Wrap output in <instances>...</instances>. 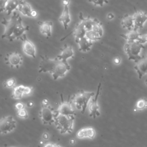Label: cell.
<instances>
[{"label":"cell","instance_id":"cell-20","mask_svg":"<svg viewBox=\"0 0 147 147\" xmlns=\"http://www.w3.org/2000/svg\"><path fill=\"white\" fill-rule=\"evenodd\" d=\"M72 34L75 39V41L85 37L86 30H85L82 23L79 21L77 23L72 30Z\"/></svg>","mask_w":147,"mask_h":147},{"label":"cell","instance_id":"cell-23","mask_svg":"<svg viewBox=\"0 0 147 147\" xmlns=\"http://www.w3.org/2000/svg\"><path fill=\"white\" fill-rule=\"evenodd\" d=\"M141 34L140 32L135 29L128 31L125 34H121V36L126 41V42H132L137 41L139 37Z\"/></svg>","mask_w":147,"mask_h":147},{"label":"cell","instance_id":"cell-5","mask_svg":"<svg viewBox=\"0 0 147 147\" xmlns=\"http://www.w3.org/2000/svg\"><path fill=\"white\" fill-rule=\"evenodd\" d=\"M56 114V110H55L50 105L47 106H41L39 112V117L44 125H51L54 123Z\"/></svg>","mask_w":147,"mask_h":147},{"label":"cell","instance_id":"cell-40","mask_svg":"<svg viewBox=\"0 0 147 147\" xmlns=\"http://www.w3.org/2000/svg\"><path fill=\"white\" fill-rule=\"evenodd\" d=\"M26 106L28 107H32L34 106V102L32 100H29L26 103Z\"/></svg>","mask_w":147,"mask_h":147},{"label":"cell","instance_id":"cell-3","mask_svg":"<svg viewBox=\"0 0 147 147\" xmlns=\"http://www.w3.org/2000/svg\"><path fill=\"white\" fill-rule=\"evenodd\" d=\"M75 117L56 114L54 124L59 131L62 134H69L73 131Z\"/></svg>","mask_w":147,"mask_h":147},{"label":"cell","instance_id":"cell-35","mask_svg":"<svg viewBox=\"0 0 147 147\" xmlns=\"http://www.w3.org/2000/svg\"><path fill=\"white\" fill-rule=\"evenodd\" d=\"M43 147H62V146L57 144H56V143L48 142V143L45 144L43 145Z\"/></svg>","mask_w":147,"mask_h":147},{"label":"cell","instance_id":"cell-22","mask_svg":"<svg viewBox=\"0 0 147 147\" xmlns=\"http://www.w3.org/2000/svg\"><path fill=\"white\" fill-rule=\"evenodd\" d=\"M121 25L123 29L128 31L134 29V24L132 15H125L121 20Z\"/></svg>","mask_w":147,"mask_h":147},{"label":"cell","instance_id":"cell-27","mask_svg":"<svg viewBox=\"0 0 147 147\" xmlns=\"http://www.w3.org/2000/svg\"><path fill=\"white\" fill-rule=\"evenodd\" d=\"M85 37L92 42L99 40L102 38V37H100L97 33H96L92 30L87 32Z\"/></svg>","mask_w":147,"mask_h":147},{"label":"cell","instance_id":"cell-33","mask_svg":"<svg viewBox=\"0 0 147 147\" xmlns=\"http://www.w3.org/2000/svg\"><path fill=\"white\" fill-rule=\"evenodd\" d=\"M7 1L0 0V13L5 11V7Z\"/></svg>","mask_w":147,"mask_h":147},{"label":"cell","instance_id":"cell-34","mask_svg":"<svg viewBox=\"0 0 147 147\" xmlns=\"http://www.w3.org/2000/svg\"><path fill=\"white\" fill-rule=\"evenodd\" d=\"M25 105L22 102H18L15 105V108L17 111L25 109Z\"/></svg>","mask_w":147,"mask_h":147},{"label":"cell","instance_id":"cell-42","mask_svg":"<svg viewBox=\"0 0 147 147\" xmlns=\"http://www.w3.org/2000/svg\"><path fill=\"white\" fill-rule=\"evenodd\" d=\"M69 143H70L71 144H72V145H74V144H75V140L74 139H71V140H70Z\"/></svg>","mask_w":147,"mask_h":147},{"label":"cell","instance_id":"cell-7","mask_svg":"<svg viewBox=\"0 0 147 147\" xmlns=\"http://www.w3.org/2000/svg\"><path fill=\"white\" fill-rule=\"evenodd\" d=\"M17 126V122L13 116H4L0 119V135L6 134L13 131Z\"/></svg>","mask_w":147,"mask_h":147},{"label":"cell","instance_id":"cell-6","mask_svg":"<svg viewBox=\"0 0 147 147\" xmlns=\"http://www.w3.org/2000/svg\"><path fill=\"white\" fill-rule=\"evenodd\" d=\"M57 59L55 57L53 59L48 57L47 55L41 56V60L38 66V73H51L53 72Z\"/></svg>","mask_w":147,"mask_h":147},{"label":"cell","instance_id":"cell-28","mask_svg":"<svg viewBox=\"0 0 147 147\" xmlns=\"http://www.w3.org/2000/svg\"><path fill=\"white\" fill-rule=\"evenodd\" d=\"M16 83V80L14 78H10L3 82V86L7 88H14Z\"/></svg>","mask_w":147,"mask_h":147},{"label":"cell","instance_id":"cell-38","mask_svg":"<svg viewBox=\"0 0 147 147\" xmlns=\"http://www.w3.org/2000/svg\"><path fill=\"white\" fill-rule=\"evenodd\" d=\"M114 15L113 13H109L107 14V18L109 20H113L114 18Z\"/></svg>","mask_w":147,"mask_h":147},{"label":"cell","instance_id":"cell-11","mask_svg":"<svg viewBox=\"0 0 147 147\" xmlns=\"http://www.w3.org/2000/svg\"><path fill=\"white\" fill-rule=\"evenodd\" d=\"M72 104V103L71 100H64L61 96V101L56 110L57 113L66 116L75 117L76 113Z\"/></svg>","mask_w":147,"mask_h":147},{"label":"cell","instance_id":"cell-8","mask_svg":"<svg viewBox=\"0 0 147 147\" xmlns=\"http://www.w3.org/2000/svg\"><path fill=\"white\" fill-rule=\"evenodd\" d=\"M70 69L71 66L68 62L58 60L53 72L51 73L52 77L54 80H57L59 78H63Z\"/></svg>","mask_w":147,"mask_h":147},{"label":"cell","instance_id":"cell-26","mask_svg":"<svg viewBox=\"0 0 147 147\" xmlns=\"http://www.w3.org/2000/svg\"><path fill=\"white\" fill-rule=\"evenodd\" d=\"M146 109H147V99L145 98H141L137 100L134 111H142Z\"/></svg>","mask_w":147,"mask_h":147},{"label":"cell","instance_id":"cell-16","mask_svg":"<svg viewBox=\"0 0 147 147\" xmlns=\"http://www.w3.org/2000/svg\"><path fill=\"white\" fill-rule=\"evenodd\" d=\"M22 48L25 54L33 58L36 57V51L35 45L28 38L22 41Z\"/></svg>","mask_w":147,"mask_h":147},{"label":"cell","instance_id":"cell-9","mask_svg":"<svg viewBox=\"0 0 147 147\" xmlns=\"http://www.w3.org/2000/svg\"><path fill=\"white\" fill-rule=\"evenodd\" d=\"M100 88H101V83H99L98 86L97 91L96 95L91 99L88 105V111H89V116L93 118H96V117H99L100 114L99 106L98 103V100L99 98V95L100 92Z\"/></svg>","mask_w":147,"mask_h":147},{"label":"cell","instance_id":"cell-10","mask_svg":"<svg viewBox=\"0 0 147 147\" xmlns=\"http://www.w3.org/2000/svg\"><path fill=\"white\" fill-rule=\"evenodd\" d=\"M5 61L11 68H18L23 63L22 55L17 52H10L6 55Z\"/></svg>","mask_w":147,"mask_h":147},{"label":"cell","instance_id":"cell-32","mask_svg":"<svg viewBox=\"0 0 147 147\" xmlns=\"http://www.w3.org/2000/svg\"><path fill=\"white\" fill-rule=\"evenodd\" d=\"M33 90V88L32 87L30 86H25L24 88V95H29L31 94Z\"/></svg>","mask_w":147,"mask_h":147},{"label":"cell","instance_id":"cell-13","mask_svg":"<svg viewBox=\"0 0 147 147\" xmlns=\"http://www.w3.org/2000/svg\"><path fill=\"white\" fill-rule=\"evenodd\" d=\"M132 16L134 24V29L138 30L143 28L147 21V13L145 11L138 10L136 11Z\"/></svg>","mask_w":147,"mask_h":147},{"label":"cell","instance_id":"cell-4","mask_svg":"<svg viewBox=\"0 0 147 147\" xmlns=\"http://www.w3.org/2000/svg\"><path fill=\"white\" fill-rule=\"evenodd\" d=\"M123 48L128 59L134 63H136L142 57V56H141V53L142 49H144V47L140 44L137 41L126 42Z\"/></svg>","mask_w":147,"mask_h":147},{"label":"cell","instance_id":"cell-1","mask_svg":"<svg viewBox=\"0 0 147 147\" xmlns=\"http://www.w3.org/2000/svg\"><path fill=\"white\" fill-rule=\"evenodd\" d=\"M1 23L4 27L2 38L9 41H23L27 38L26 33L29 30V26L23 24L22 20L17 11L13 12L9 19L3 18Z\"/></svg>","mask_w":147,"mask_h":147},{"label":"cell","instance_id":"cell-30","mask_svg":"<svg viewBox=\"0 0 147 147\" xmlns=\"http://www.w3.org/2000/svg\"><path fill=\"white\" fill-rule=\"evenodd\" d=\"M137 41L141 45H144L146 43H147V33L141 34L139 37Z\"/></svg>","mask_w":147,"mask_h":147},{"label":"cell","instance_id":"cell-29","mask_svg":"<svg viewBox=\"0 0 147 147\" xmlns=\"http://www.w3.org/2000/svg\"><path fill=\"white\" fill-rule=\"evenodd\" d=\"M17 116L18 117L20 118H23V119H26L28 118L29 117L28 113L27 110L25 109H24L21 110H18L17 111Z\"/></svg>","mask_w":147,"mask_h":147},{"label":"cell","instance_id":"cell-19","mask_svg":"<svg viewBox=\"0 0 147 147\" xmlns=\"http://www.w3.org/2000/svg\"><path fill=\"white\" fill-rule=\"evenodd\" d=\"M95 131L93 127H88L80 129L76 133V137L78 138H89L92 139L95 137Z\"/></svg>","mask_w":147,"mask_h":147},{"label":"cell","instance_id":"cell-37","mask_svg":"<svg viewBox=\"0 0 147 147\" xmlns=\"http://www.w3.org/2000/svg\"><path fill=\"white\" fill-rule=\"evenodd\" d=\"M41 106H47L48 105H49V101L47 99H44L41 100Z\"/></svg>","mask_w":147,"mask_h":147},{"label":"cell","instance_id":"cell-17","mask_svg":"<svg viewBox=\"0 0 147 147\" xmlns=\"http://www.w3.org/2000/svg\"><path fill=\"white\" fill-rule=\"evenodd\" d=\"M37 23L39 25V29L41 33L47 37H50L52 32V22L50 21H38Z\"/></svg>","mask_w":147,"mask_h":147},{"label":"cell","instance_id":"cell-41","mask_svg":"<svg viewBox=\"0 0 147 147\" xmlns=\"http://www.w3.org/2000/svg\"><path fill=\"white\" fill-rule=\"evenodd\" d=\"M42 138L44 140H48L49 138V135L47 133H44L42 134Z\"/></svg>","mask_w":147,"mask_h":147},{"label":"cell","instance_id":"cell-36","mask_svg":"<svg viewBox=\"0 0 147 147\" xmlns=\"http://www.w3.org/2000/svg\"><path fill=\"white\" fill-rule=\"evenodd\" d=\"M121 59L119 57H115L113 59V63H114V64H115L116 65L119 64L121 63Z\"/></svg>","mask_w":147,"mask_h":147},{"label":"cell","instance_id":"cell-39","mask_svg":"<svg viewBox=\"0 0 147 147\" xmlns=\"http://www.w3.org/2000/svg\"><path fill=\"white\" fill-rule=\"evenodd\" d=\"M37 16V13L36 10H32L31 14H30V17H33V18H35Z\"/></svg>","mask_w":147,"mask_h":147},{"label":"cell","instance_id":"cell-43","mask_svg":"<svg viewBox=\"0 0 147 147\" xmlns=\"http://www.w3.org/2000/svg\"><path fill=\"white\" fill-rule=\"evenodd\" d=\"M145 84H146V85H147V79H145Z\"/></svg>","mask_w":147,"mask_h":147},{"label":"cell","instance_id":"cell-12","mask_svg":"<svg viewBox=\"0 0 147 147\" xmlns=\"http://www.w3.org/2000/svg\"><path fill=\"white\" fill-rule=\"evenodd\" d=\"M69 2H70L68 1H64L62 2L63 5V10L59 18V21L63 25L65 29L68 28L71 21V17L68 7Z\"/></svg>","mask_w":147,"mask_h":147},{"label":"cell","instance_id":"cell-15","mask_svg":"<svg viewBox=\"0 0 147 147\" xmlns=\"http://www.w3.org/2000/svg\"><path fill=\"white\" fill-rule=\"evenodd\" d=\"M134 68L136 70L140 79L144 76L147 75V56L142 57L137 61Z\"/></svg>","mask_w":147,"mask_h":147},{"label":"cell","instance_id":"cell-44","mask_svg":"<svg viewBox=\"0 0 147 147\" xmlns=\"http://www.w3.org/2000/svg\"><path fill=\"white\" fill-rule=\"evenodd\" d=\"M146 56H147V52H146Z\"/></svg>","mask_w":147,"mask_h":147},{"label":"cell","instance_id":"cell-31","mask_svg":"<svg viewBox=\"0 0 147 147\" xmlns=\"http://www.w3.org/2000/svg\"><path fill=\"white\" fill-rule=\"evenodd\" d=\"M89 2L93 4V5L95 6H103L106 3H107L109 2L106 1H89Z\"/></svg>","mask_w":147,"mask_h":147},{"label":"cell","instance_id":"cell-14","mask_svg":"<svg viewBox=\"0 0 147 147\" xmlns=\"http://www.w3.org/2000/svg\"><path fill=\"white\" fill-rule=\"evenodd\" d=\"M75 53L73 48L68 45H65L60 49V53L56 57L59 61L67 62V60L73 58Z\"/></svg>","mask_w":147,"mask_h":147},{"label":"cell","instance_id":"cell-24","mask_svg":"<svg viewBox=\"0 0 147 147\" xmlns=\"http://www.w3.org/2000/svg\"><path fill=\"white\" fill-rule=\"evenodd\" d=\"M19 1L14 0H7L6 3L5 12L7 15H11L13 12L17 11Z\"/></svg>","mask_w":147,"mask_h":147},{"label":"cell","instance_id":"cell-21","mask_svg":"<svg viewBox=\"0 0 147 147\" xmlns=\"http://www.w3.org/2000/svg\"><path fill=\"white\" fill-rule=\"evenodd\" d=\"M32 8L30 5L25 1H19L17 10L22 15L30 17V14L32 11Z\"/></svg>","mask_w":147,"mask_h":147},{"label":"cell","instance_id":"cell-25","mask_svg":"<svg viewBox=\"0 0 147 147\" xmlns=\"http://www.w3.org/2000/svg\"><path fill=\"white\" fill-rule=\"evenodd\" d=\"M24 86L19 85L15 86L12 91L11 93V98L15 99H21L24 95Z\"/></svg>","mask_w":147,"mask_h":147},{"label":"cell","instance_id":"cell-18","mask_svg":"<svg viewBox=\"0 0 147 147\" xmlns=\"http://www.w3.org/2000/svg\"><path fill=\"white\" fill-rule=\"evenodd\" d=\"M75 42L78 45L79 50L84 53L90 51L93 45V42L88 40L86 37H84Z\"/></svg>","mask_w":147,"mask_h":147},{"label":"cell","instance_id":"cell-2","mask_svg":"<svg viewBox=\"0 0 147 147\" xmlns=\"http://www.w3.org/2000/svg\"><path fill=\"white\" fill-rule=\"evenodd\" d=\"M94 95V92L80 90L72 96L71 101L75 107L83 114L88 107L90 101Z\"/></svg>","mask_w":147,"mask_h":147}]
</instances>
